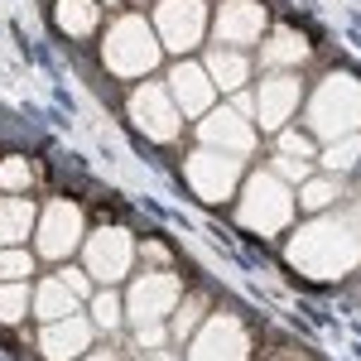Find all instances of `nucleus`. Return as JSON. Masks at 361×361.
<instances>
[{
  "instance_id": "33",
  "label": "nucleus",
  "mask_w": 361,
  "mask_h": 361,
  "mask_svg": "<svg viewBox=\"0 0 361 361\" xmlns=\"http://www.w3.org/2000/svg\"><path fill=\"white\" fill-rule=\"evenodd\" d=\"M111 5H116V0H111Z\"/></svg>"
},
{
  "instance_id": "26",
  "label": "nucleus",
  "mask_w": 361,
  "mask_h": 361,
  "mask_svg": "<svg viewBox=\"0 0 361 361\" xmlns=\"http://www.w3.org/2000/svg\"><path fill=\"white\" fill-rule=\"evenodd\" d=\"M29 299H34V294H29L25 284H0V323H10V328L25 323Z\"/></svg>"
},
{
  "instance_id": "14",
  "label": "nucleus",
  "mask_w": 361,
  "mask_h": 361,
  "mask_svg": "<svg viewBox=\"0 0 361 361\" xmlns=\"http://www.w3.org/2000/svg\"><path fill=\"white\" fill-rule=\"evenodd\" d=\"M308 54H313V49H308L304 29L275 25V29H270V39H265V49H260V63H265V68H294V63H304Z\"/></svg>"
},
{
  "instance_id": "2",
  "label": "nucleus",
  "mask_w": 361,
  "mask_h": 361,
  "mask_svg": "<svg viewBox=\"0 0 361 361\" xmlns=\"http://www.w3.org/2000/svg\"><path fill=\"white\" fill-rule=\"evenodd\" d=\"M308 126H313V135H323V140H342L347 130H357L361 126V87L347 82L342 73L328 78L313 92V102H308Z\"/></svg>"
},
{
  "instance_id": "4",
  "label": "nucleus",
  "mask_w": 361,
  "mask_h": 361,
  "mask_svg": "<svg viewBox=\"0 0 361 361\" xmlns=\"http://www.w3.org/2000/svg\"><path fill=\"white\" fill-rule=\"evenodd\" d=\"M82 241V202H68V197H54L39 222H34V246L44 260H68Z\"/></svg>"
},
{
  "instance_id": "7",
  "label": "nucleus",
  "mask_w": 361,
  "mask_h": 361,
  "mask_svg": "<svg viewBox=\"0 0 361 361\" xmlns=\"http://www.w3.org/2000/svg\"><path fill=\"white\" fill-rule=\"evenodd\" d=\"M169 97H173L178 116H207L217 87H212V78H207L202 63H173V73H169Z\"/></svg>"
},
{
  "instance_id": "6",
  "label": "nucleus",
  "mask_w": 361,
  "mask_h": 361,
  "mask_svg": "<svg viewBox=\"0 0 361 361\" xmlns=\"http://www.w3.org/2000/svg\"><path fill=\"white\" fill-rule=\"evenodd\" d=\"M130 116H135L140 130H149V135H159V140H178V126H183L169 87H159V82H145L130 92Z\"/></svg>"
},
{
  "instance_id": "28",
  "label": "nucleus",
  "mask_w": 361,
  "mask_h": 361,
  "mask_svg": "<svg viewBox=\"0 0 361 361\" xmlns=\"http://www.w3.org/2000/svg\"><path fill=\"white\" fill-rule=\"evenodd\" d=\"M275 154H299V159H313V135L308 130H284V135H275Z\"/></svg>"
},
{
  "instance_id": "27",
  "label": "nucleus",
  "mask_w": 361,
  "mask_h": 361,
  "mask_svg": "<svg viewBox=\"0 0 361 361\" xmlns=\"http://www.w3.org/2000/svg\"><path fill=\"white\" fill-rule=\"evenodd\" d=\"M135 255L145 260V265H159V270L173 265V250H169L164 236H145V241H135Z\"/></svg>"
},
{
  "instance_id": "16",
  "label": "nucleus",
  "mask_w": 361,
  "mask_h": 361,
  "mask_svg": "<svg viewBox=\"0 0 361 361\" xmlns=\"http://www.w3.org/2000/svg\"><path fill=\"white\" fill-rule=\"evenodd\" d=\"M54 25L68 39H92L102 25V10H97V0H54Z\"/></svg>"
},
{
  "instance_id": "5",
  "label": "nucleus",
  "mask_w": 361,
  "mask_h": 361,
  "mask_svg": "<svg viewBox=\"0 0 361 361\" xmlns=\"http://www.w3.org/2000/svg\"><path fill=\"white\" fill-rule=\"evenodd\" d=\"M130 260H135V241H130L126 226H97L92 231V241H87V275L111 284V279H121L130 270Z\"/></svg>"
},
{
  "instance_id": "3",
  "label": "nucleus",
  "mask_w": 361,
  "mask_h": 361,
  "mask_svg": "<svg viewBox=\"0 0 361 361\" xmlns=\"http://www.w3.org/2000/svg\"><path fill=\"white\" fill-rule=\"evenodd\" d=\"M207 15H212V10H207L202 0H164V5H154L149 25H154L159 49H169V54L197 49V39L207 34Z\"/></svg>"
},
{
  "instance_id": "32",
  "label": "nucleus",
  "mask_w": 361,
  "mask_h": 361,
  "mask_svg": "<svg viewBox=\"0 0 361 361\" xmlns=\"http://www.w3.org/2000/svg\"><path fill=\"white\" fill-rule=\"evenodd\" d=\"M82 361H116V352H92V357H82Z\"/></svg>"
},
{
  "instance_id": "11",
  "label": "nucleus",
  "mask_w": 361,
  "mask_h": 361,
  "mask_svg": "<svg viewBox=\"0 0 361 361\" xmlns=\"http://www.w3.org/2000/svg\"><path fill=\"white\" fill-rule=\"evenodd\" d=\"M178 299V279L169 275V270H149L145 279H135V289H130V318H135V328L149 323V313H164L169 304Z\"/></svg>"
},
{
  "instance_id": "15",
  "label": "nucleus",
  "mask_w": 361,
  "mask_h": 361,
  "mask_svg": "<svg viewBox=\"0 0 361 361\" xmlns=\"http://www.w3.org/2000/svg\"><path fill=\"white\" fill-rule=\"evenodd\" d=\"M29 308H34V318H39V323H58V318H73V313H78V294L54 275V279H44V284L34 289Z\"/></svg>"
},
{
  "instance_id": "1",
  "label": "nucleus",
  "mask_w": 361,
  "mask_h": 361,
  "mask_svg": "<svg viewBox=\"0 0 361 361\" xmlns=\"http://www.w3.org/2000/svg\"><path fill=\"white\" fill-rule=\"evenodd\" d=\"M164 58L159 39H154V25L149 15H121L106 25V39H102V63L116 78H130V73H149L154 63Z\"/></svg>"
},
{
  "instance_id": "13",
  "label": "nucleus",
  "mask_w": 361,
  "mask_h": 361,
  "mask_svg": "<svg viewBox=\"0 0 361 361\" xmlns=\"http://www.w3.org/2000/svg\"><path fill=\"white\" fill-rule=\"evenodd\" d=\"M207 333L217 337V347H212L207 337H197L193 347H188V361H226V352H231L236 361H246V333H241V318H212Z\"/></svg>"
},
{
  "instance_id": "9",
  "label": "nucleus",
  "mask_w": 361,
  "mask_h": 361,
  "mask_svg": "<svg viewBox=\"0 0 361 361\" xmlns=\"http://www.w3.org/2000/svg\"><path fill=\"white\" fill-rule=\"evenodd\" d=\"M87 342H92V323L78 318V313L39 328V352H44V361H78V352H82Z\"/></svg>"
},
{
  "instance_id": "23",
  "label": "nucleus",
  "mask_w": 361,
  "mask_h": 361,
  "mask_svg": "<svg viewBox=\"0 0 361 361\" xmlns=\"http://www.w3.org/2000/svg\"><path fill=\"white\" fill-rule=\"evenodd\" d=\"M357 159H361V135H352L347 145L333 140V145H328V154H323V169H328L333 178H342V173H352V169H357Z\"/></svg>"
},
{
  "instance_id": "30",
  "label": "nucleus",
  "mask_w": 361,
  "mask_h": 361,
  "mask_svg": "<svg viewBox=\"0 0 361 361\" xmlns=\"http://www.w3.org/2000/svg\"><path fill=\"white\" fill-rule=\"evenodd\" d=\"M275 169H279V178H304V173H308V159H289V154H275Z\"/></svg>"
},
{
  "instance_id": "21",
  "label": "nucleus",
  "mask_w": 361,
  "mask_h": 361,
  "mask_svg": "<svg viewBox=\"0 0 361 361\" xmlns=\"http://www.w3.org/2000/svg\"><path fill=\"white\" fill-rule=\"evenodd\" d=\"M337 197H342V178H333V173L328 178H308L304 188H299V207L304 212H328Z\"/></svg>"
},
{
  "instance_id": "22",
  "label": "nucleus",
  "mask_w": 361,
  "mask_h": 361,
  "mask_svg": "<svg viewBox=\"0 0 361 361\" xmlns=\"http://www.w3.org/2000/svg\"><path fill=\"white\" fill-rule=\"evenodd\" d=\"M121 323H126V304H121V294H116V289H97V294H92V328L116 333Z\"/></svg>"
},
{
  "instance_id": "10",
  "label": "nucleus",
  "mask_w": 361,
  "mask_h": 361,
  "mask_svg": "<svg viewBox=\"0 0 361 361\" xmlns=\"http://www.w3.org/2000/svg\"><path fill=\"white\" fill-rule=\"evenodd\" d=\"M241 207H260V212L246 217V222H255V231H279V226L289 222V193L279 188L270 173H255L250 178V197Z\"/></svg>"
},
{
  "instance_id": "19",
  "label": "nucleus",
  "mask_w": 361,
  "mask_h": 361,
  "mask_svg": "<svg viewBox=\"0 0 361 361\" xmlns=\"http://www.w3.org/2000/svg\"><path fill=\"white\" fill-rule=\"evenodd\" d=\"M34 222H39L34 202H25V197H0V246L25 241L29 231H34Z\"/></svg>"
},
{
  "instance_id": "24",
  "label": "nucleus",
  "mask_w": 361,
  "mask_h": 361,
  "mask_svg": "<svg viewBox=\"0 0 361 361\" xmlns=\"http://www.w3.org/2000/svg\"><path fill=\"white\" fill-rule=\"evenodd\" d=\"M202 308H207V299H202V294L183 299V308H178V318H173L169 337H173V342H188V337H193L197 328H202Z\"/></svg>"
},
{
  "instance_id": "31",
  "label": "nucleus",
  "mask_w": 361,
  "mask_h": 361,
  "mask_svg": "<svg viewBox=\"0 0 361 361\" xmlns=\"http://www.w3.org/2000/svg\"><path fill=\"white\" fill-rule=\"evenodd\" d=\"M265 361H313V357H304V352H289V357H265Z\"/></svg>"
},
{
  "instance_id": "17",
  "label": "nucleus",
  "mask_w": 361,
  "mask_h": 361,
  "mask_svg": "<svg viewBox=\"0 0 361 361\" xmlns=\"http://www.w3.org/2000/svg\"><path fill=\"white\" fill-rule=\"evenodd\" d=\"M207 78H212L217 92H246L250 58L246 54H231V49H212V54H207Z\"/></svg>"
},
{
  "instance_id": "18",
  "label": "nucleus",
  "mask_w": 361,
  "mask_h": 361,
  "mask_svg": "<svg viewBox=\"0 0 361 361\" xmlns=\"http://www.w3.org/2000/svg\"><path fill=\"white\" fill-rule=\"evenodd\" d=\"M197 135H202V145H207V149H212V145H236V149L246 154L250 145H255L250 126L241 121V116H231V106H226V111H217V116H207Z\"/></svg>"
},
{
  "instance_id": "25",
  "label": "nucleus",
  "mask_w": 361,
  "mask_h": 361,
  "mask_svg": "<svg viewBox=\"0 0 361 361\" xmlns=\"http://www.w3.org/2000/svg\"><path fill=\"white\" fill-rule=\"evenodd\" d=\"M29 270H34V250L0 246V284H20Z\"/></svg>"
},
{
  "instance_id": "20",
  "label": "nucleus",
  "mask_w": 361,
  "mask_h": 361,
  "mask_svg": "<svg viewBox=\"0 0 361 361\" xmlns=\"http://www.w3.org/2000/svg\"><path fill=\"white\" fill-rule=\"evenodd\" d=\"M44 178V164L39 159H25V154H0V193H20L29 183Z\"/></svg>"
},
{
  "instance_id": "12",
  "label": "nucleus",
  "mask_w": 361,
  "mask_h": 361,
  "mask_svg": "<svg viewBox=\"0 0 361 361\" xmlns=\"http://www.w3.org/2000/svg\"><path fill=\"white\" fill-rule=\"evenodd\" d=\"M299 102H304V87H299V78H289V73H275V78L260 82V121L270 130H279L284 116L294 111Z\"/></svg>"
},
{
  "instance_id": "8",
  "label": "nucleus",
  "mask_w": 361,
  "mask_h": 361,
  "mask_svg": "<svg viewBox=\"0 0 361 361\" xmlns=\"http://www.w3.org/2000/svg\"><path fill=\"white\" fill-rule=\"evenodd\" d=\"M212 29H217L222 44H250V39H260L270 29V15H265L260 0H222Z\"/></svg>"
},
{
  "instance_id": "29",
  "label": "nucleus",
  "mask_w": 361,
  "mask_h": 361,
  "mask_svg": "<svg viewBox=\"0 0 361 361\" xmlns=\"http://www.w3.org/2000/svg\"><path fill=\"white\" fill-rule=\"evenodd\" d=\"M58 279H63L78 299H92V294H97V289H92V275H87V270H78V265H63V270H58Z\"/></svg>"
}]
</instances>
